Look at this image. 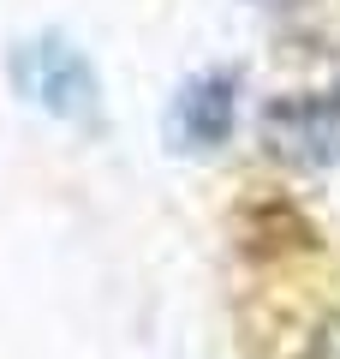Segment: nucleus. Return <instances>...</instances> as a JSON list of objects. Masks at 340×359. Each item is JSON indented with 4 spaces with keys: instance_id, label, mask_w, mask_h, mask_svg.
Returning a JSON list of instances; mask_svg holds the SVG:
<instances>
[{
    "instance_id": "nucleus-1",
    "label": "nucleus",
    "mask_w": 340,
    "mask_h": 359,
    "mask_svg": "<svg viewBox=\"0 0 340 359\" xmlns=\"http://www.w3.org/2000/svg\"><path fill=\"white\" fill-rule=\"evenodd\" d=\"M13 78H18V90H24L36 108H48V114H60V120H84L90 108H96V72L84 66L78 48H66V42H54V36L24 42V48L13 54Z\"/></svg>"
},
{
    "instance_id": "nucleus-2",
    "label": "nucleus",
    "mask_w": 340,
    "mask_h": 359,
    "mask_svg": "<svg viewBox=\"0 0 340 359\" xmlns=\"http://www.w3.org/2000/svg\"><path fill=\"white\" fill-rule=\"evenodd\" d=\"M227 126H233V78H197V84L179 90L173 132L191 144V150H209V144H221Z\"/></svg>"
},
{
    "instance_id": "nucleus-3",
    "label": "nucleus",
    "mask_w": 340,
    "mask_h": 359,
    "mask_svg": "<svg viewBox=\"0 0 340 359\" xmlns=\"http://www.w3.org/2000/svg\"><path fill=\"white\" fill-rule=\"evenodd\" d=\"M299 359H340V318H323L299 341Z\"/></svg>"
}]
</instances>
